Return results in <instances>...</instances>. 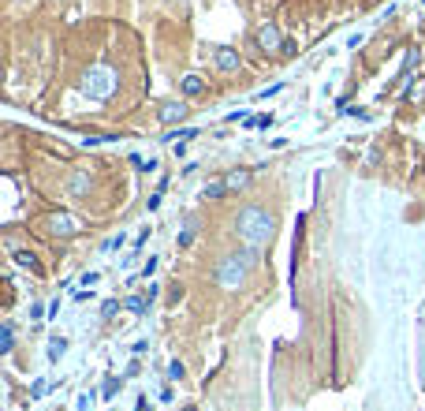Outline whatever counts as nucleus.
Listing matches in <instances>:
<instances>
[{"mask_svg":"<svg viewBox=\"0 0 425 411\" xmlns=\"http://www.w3.org/2000/svg\"><path fill=\"white\" fill-rule=\"evenodd\" d=\"M232 228L246 247H257V251H261V247L273 243V236H276V217L265 206H243L235 213Z\"/></svg>","mask_w":425,"mask_h":411,"instance_id":"nucleus-1","label":"nucleus"},{"mask_svg":"<svg viewBox=\"0 0 425 411\" xmlns=\"http://www.w3.org/2000/svg\"><path fill=\"white\" fill-rule=\"evenodd\" d=\"M116 86H119V75L112 68H105V64H97V68H90L86 75H82V94L86 97H94V102H108V97L116 94Z\"/></svg>","mask_w":425,"mask_h":411,"instance_id":"nucleus-2","label":"nucleus"},{"mask_svg":"<svg viewBox=\"0 0 425 411\" xmlns=\"http://www.w3.org/2000/svg\"><path fill=\"white\" fill-rule=\"evenodd\" d=\"M212 280H217V288H228V291L243 288V280H246V266H243V258H239L235 251L220 254L217 266H212Z\"/></svg>","mask_w":425,"mask_h":411,"instance_id":"nucleus-3","label":"nucleus"},{"mask_svg":"<svg viewBox=\"0 0 425 411\" xmlns=\"http://www.w3.org/2000/svg\"><path fill=\"white\" fill-rule=\"evenodd\" d=\"M82 228H86V224H82V217L68 213V209H57V213H49L41 221V232L52 236V240H75Z\"/></svg>","mask_w":425,"mask_h":411,"instance_id":"nucleus-4","label":"nucleus"},{"mask_svg":"<svg viewBox=\"0 0 425 411\" xmlns=\"http://www.w3.org/2000/svg\"><path fill=\"white\" fill-rule=\"evenodd\" d=\"M254 45L261 52H284V49H288V41H284V34H280V26H276V23H261V26H257V30H254Z\"/></svg>","mask_w":425,"mask_h":411,"instance_id":"nucleus-5","label":"nucleus"},{"mask_svg":"<svg viewBox=\"0 0 425 411\" xmlns=\"http://www.w3.org/2000/svg\"><path fill=\"white\" fill-rule=\"evenodd\" d=\"M63 191H68V198H90V191H94V172L90 169H71Z\"/></svg>","mask_w":425,"mask_h":411,"instance_id":"nucleus-6","label":"nucleus"},{"mask_svg":"<svg viewBox=\"0 0 425 411\" xmlns=\"http://www.w3.org/2000/svg\"><path fill=\"white\" fill-rule=\"evenodd\" d=\"M187 102H183V97H172V102H164L161 108H157V120H161L164 127H175V124H183L187 120Z\"/></svg>","mask_w":425,"mask_h":411,"instance_id":"nucleus-7","label":"nucleus"},{"mask_svg":"<svg viewBox=\"0 0 425 411\" xmlns=\"http://www.w3.org/2000/svg\"><path fill=\"white\" fill-rule=\"evenodd\" d=\"M212 68H217L220 75H235V71L243 68V57H239V49H217L212 52Z\"/></svg>","mask_w":425,"mask_h":411,"instance_id":"nucleus-8","label":"nucleus"},{"mask_svg":"<svg viewBox=\"0 0 425 411\" xmlns=\"http://www.w3.org/2000/svg\"><path fill=\"white\" fill-rule=\"evenodd\" d=\"M8 251H12V258H15V266H19V269H30V273H38V277L45 273V266L38 262V254H34V251H23L15 240H8Z\"/></svg>","mask_w":425,"mask_h":411,"instance_id":"nucleus-9","label":"nucleus"},{"mask_svg":"<svg viewBox=\"0 0 425 411\" xmlns=\"http://www.w3.org/2000/svg\"><path fill=\"white\" fill-rule=\"evenodd\" d=\"M179 90H183V97H201V94H206V79H201V75H187L179 82Z\"/></svg>","mask_w":425,"mask_h":411,"instance_id":"nucleus-10","label":"nucleus"},{"mask_svg":"<svg viewBox=\"0 0 425 411\" xmlns=\"http://www.w3.org/2000/svg\"><path fill=\"white\" fill-rule=\"evenodd\" d=\"M228 195H232V191H228L224 180H212V184H206V191H201L206 202H220V198H228Z\"/></svg>","mask_w":425,"mask_h":411,"instance_id":"nucleus-11","label":"nucleus"},{"mask_svg":"<svg viewBox=\"0 0 425 411\" xmlns=\"http://www.w3.org/2000/svg\"><path fill=\"white\" fill-rule=\"evenodd\" d=\"M224 184H228V191H243L246 184H250V169H232L224 176Z\"/></svg>","mask_w":425,"mask_h":411,"instance_id":"nucleus-12","label":"nucleus"},{"mask_svg":"<svg viewBox=\"0 0 425 411\" xmlns=\"http://www.w3.org/2000/svg\"><path fill=\"white\" fill-rule=\"evenodd\" d=\"M194 240H198V221H194V217H187V221H183V232H179V247L187 251Z\"/></svg>","mask_w":425,"mask_h":411,"instance_id":"nucleus-13","label":"nucleus"},{"mask_svg":"<svg viewBox=\"0 0 425 411\" xmlns=\"http://www.w3.org/2000/svg\"><path fill=\"white\" fill-rule=\"evenodd\" d=\"M15 348V329L12 322H4V333H0V352H12Z\"/></svg>","mask_w":425,"mask_h":411,"instance_id":"nucleus-14","label":"nucleus"},{"mask_svg":"<svg viewBox=\"0 0 425 411\" xmlns=\"http://www.w3.org/2000/svg\"><path fill=\"white\" fill-rule=\"evenodd\" d=\"M146 303H150V296H131V299H127V310H135V314H146Z\"/></svg>","mask_w":425,"mask_h":411,"instance_id":"nucleus-15","label":"nucleus"},{"mask_svg":"<svg viewBox=\"0 0 425 411\" xmlns=\"http://www.w3.org/2000/svg\"><path fill=\"white\" fill-rule=\"evenodd\" d=\"M63 348H68V341H63V336H57V341L49 344V355H52V359H60V355H63Z\"/></svg>","mask_w":425,"mask_h":411,"instance_id":"nucleus-16","label":"nucleus"},{"mask_svg":"<svg viewBox=\"0 0 425 411\" xmlns=\"http://www.w3.org/2000/svg\"><path fill=\"white\" fill-rule=\"evenodd\" d=\"M168 378H172V381L187 378V367H183V363H172V367H168Z\"/></svg>","mask_w":425,"mask_h":411,"instance_id":"nucleus-17","label":"nucleus"},{"mask_svg":"<svg viewBox=\"0 0 425 411\" xmlns=\"http://www.w3.org/2000/svg\"><path fill=\"white\" fill-rule=\"evenodd\" d=\"M418 57H422L418 49H411V52H406V60H403V71H414V64H418Z\"/></svg>","mask_w":425,"mask_h":411,"instance_id":"nucleus-18","label":"nucleus"},{"mask_svg":"<svg viewBox=\"0 0 425 411\" xmlns=\"http://www.w3.org/2000/svg\"><path fill=\"white\" fill-rule=\"evenodd\" d=\"M116 310H119V299H108V303H105V307H101V318H112V314H116Z\"/></svg>","mask_w":425,"mask_h":411,"instance_id":"nucleus-19","label":"nucleus"},{"mask_svg":"<svg viewBox=\"0 0 425 411\" xmlns=\"http://www.w3.org/2000/svg\"><path fill=\"white\" fill-rule=\"evenodd\" d=\"M168 299H172V303H179V299H183V285H172V291H168Z\"/></svg>","mask_w":425,"mask_h":411,"instance_id":"nucleus-20","label":"nucleus"},{"mask_svg":"<svg viewBox=\"0 0 425 411\" xmlns=\"http://www.w3.org/2000/svg\"><path fill=\"white\" fill-rule=\"evenodd\" d=\"M116 389H119V378H112V381L105 385V396H116Z\"/></svg>","mask_w":425,"mask_h":411,"instance_id":"nucleus-21","label":"nucleus"},{"mask_svg":"<svg viewBox=\"0 0 425 411\" xmlns=\"http://www.w3.org/2000/svg\"><path fill=\"white\" fill-rule=\"evenodd\" d=\"M422 172H425V153H422Z\"/></svg>","mask_w":425,"mask_h":411,"instance_id":"nucleus-22","label":"nucleus"}]
</instances>
